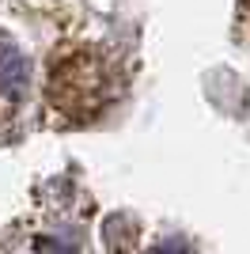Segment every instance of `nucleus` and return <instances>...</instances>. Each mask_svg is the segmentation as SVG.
<instances>
[{"mask_svg":"<svg viewBox=\"0 0 250 254\" xmlns=\"http://www.w3.org/2000/svg\"><path fill=\"white\" fill-rule=\"evenodd\" d=\"M0 72H8L11 80H19V76H23V61L11 50H0Z\"/></svg>","mask_w":250,"mask_h":254,"instance_id":"f257e3e1","label":"nucleus"}]
</instances>
